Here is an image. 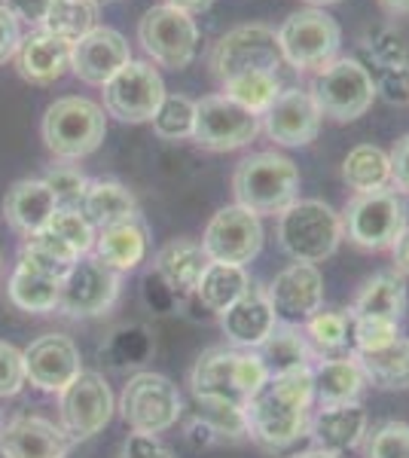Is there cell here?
<instances>
[{
	"label": "cell",
	"instance_id": "1",
	"mask_svg": "<svg viewBox=\"0 0 409 458\" xmlns=\"http://www.w3.org/2000/svg\"><path fill=\"white\" fill-rule=\"evenodd\" d=\"M311 403V367L272 373L244 406V428L251 437L269 449H285L309 431Z\"/></svg>",
	"mask_w": 409,
	"mask_h": 458
},
{
	"label": "cell",
	"instance_id": "2",
	"mask_svg": "<svg viewBox=\"0 0 409 458\" xmlns=\"http://www.w3.org/2000/svg\"><path fill=\"white\" fill-rule=\"evenodd\" d=\"M269 379L263 358L254 352L208 349L190 373V386L199 403L208 410L244 412L251 397Z\"/></svg>",
	"mask_w": 409,
	"mask_h": 458
},
{
	"label": "cell",
	"instance_id": "3",
	"mask_svg": "<svg viewBox=\"0 0 409 458\" xmlns=\"http://www.w3.org/2000/svg\"><path fill=\"white\" fill-rule=\"evenodd\" d=\"M300 168L285 153L263 150L244 157L233 172V196L235 205L263 214H281L287 205L300 199Z\"/></svg>",
	"mask_w": 409,
	"mask_h": 458
},
{
	"label": "cell",
	"instance_id": "4",
	"mask_svg": "<svg viewBox=\"0 0 409 458\" xmlns=\"http://www.w3.org/2000/svg\"><path fill=\"white\" fill-rule=\"evenodd\" d=\"M342 239V217L324 199H296L278 214V245L294 263H324Z\"/></svg>",
	"mask_w": 409,
	"mask_h": 458
},
{
	"label": "cell",
	"instance_id": "5",
	"mask_svg": "<svg viewBox=\"0 0 409 458\" xmlns=\"http://www.w3.org/2000/svg\"><path fill=\"white\" fill-rule=\"evenodd\" d=\"M342 217V235L361 250H391L409 226V208L397 190L354 193Z\"/></svg>",
	"mask_w": 409,
	"mask_h": 458
},
{
	"label": "cell",
	"instance_id": "6",
	"mask_svg": "<svg viewBox=\"0 0 409 458\" xmlns=\"http://www.w3.org/2000/svg\"><path fill=\"white\" fill-rule=\"evenodd\" d=\"M40 131L58 159H83L101 147L104 135H107V116L95 101L68 95L47 107Z\"/></svg>",
	"mask_w": 409,
	"mask_h": 458
},
{
	"label": "cell",
	"instance_id": "7",
	"mask_svg": "<svg viewBox=\"0 0 409 458\" xmlns=\"http://www.w3.org/2000/svg\"><path fill=\"white\" fill-rule=\"evenodd\" d=\"M281 47V58L285 64L296 71H321L330 62L339 58L342 47V28L339 21L327 10L318 6H306L296 10L281 21V28L275 31Z\"/></svg>",
	"mask_w": 409,
	"mask_h": 458
},
{
	"label": "cell",
	"instance_id": "8",
	"mask_svg": "<svg viewBox=\"0 0 409 458\" xmlns=\"http://www.w3.org/2000/svg\"><path fill=\"white\" fill-rule=\"evenodd\" d=\"M311 98H315L321 116L333 123H354L373 107L376 83L373 73L358 58H337L321 68L311 80Z\"/></svg>",
	"mask_w": 409,
	"mask_h": 458
},
{
	"label": "cell",
	"instance_id": "9",
	"mask_svg": "<svg viewBox=\"0 0 409 458\" xmlns=\"http://www.w3.org/2000/svg\"><path fill=\"white\" fill-rule=\"evenodd\" d=\"M211 73L226 83L229 77H239V73L248 71H272L281 73L285 68V58H281V47L278 37L269 25H260V21H251V25H235L229 28L226 34L214 43L211 49Z\"/></svg>",
	"mask_w": 409,
	"mask_h": 458
},
{
	"label": "cell",
	"instance_id": "10",
	"mask_svg": "<svg viewBox=\"0 0 409 458\" xmlns=\"http://www.w3.org/2000/svg\"><path fill=\"white\" fill-rule=\"evenodd\" d=\"M138 40L144 53L156 64L171 71H183L192 64L199 53V25L190 13L177 6L159 4L141 16L138 21Z\"/></svg>",
	"mask_w": 409,
	"mask_h": 458
},
{
	"label": "cell",
	"instance_id": "11",
	"mask_svg": "<svg viewBox=\"0 0 409 458\" xmlns=\"http://www.w3.org/2000/svg\"><path fill=\"white\" fill-rule=\"evenodd\" d=\"M120 412L125 425L135 434H150V437H156V434L168 431L181 419L183 412L181 391L162 373H138L123 388Z\"/></svg>",
	"mask_w": 409,
	"mask_h": 458
},
{
	"label": "cell",
	"instance_id": "12",
	"mask_svg": "<svg viewBox=\"0 0 409 458\" xmlns=\"http://www.w3.org/2000/svg\"><path fill=\"white\" fill-rule=\"evenodd\" d=\"M260 135V116L235 105L223 92L205 95L196 101V125H192V138L202 150L211 153H229L242 150Z\"/></svg>",
	"mask_w": 409,
	"mask_h": 458
},
{
	"label": "cell",
	"instance_id": "13",
	"mask_svg": "<svg viewBox=\"0 0 409 458\" xmlns=\"http://www.w3.org/2000/svg\"><path fill=\"white\" fill-rule=\"evenodd\" d=\"M263 220L242 205H226L208 220L202 235V250L211 263L248 266L263 250Z\"/></svg>",
	"mask_w": 409,
	"mask_h": 458
},
{
	"label": "cell",
	"instance_id": "14",
	"mask_svg": "<svg viewBox=\"0 0 409 458\" xmlns=\"http://www.w3.org/2000/svg\"><path fill=\"white\" fill-rule=\"evenodd\" d=\"M104 114L116 116L120 123H150L166 98V83L150 62L132 58L110 83H104Z\"/></svg>",
	"mask_w": 409,
	"mask_h": 458
},
{
	"label": "cell",
	"instance_id": "15",
	"mask_svg": "<svg viewBox=\"0 0 409 458\" xmlns=\"http://www.w3.org/2000/svg\"><path fill=\"white\" fill-rule=\"evenodd\" d=\"M272 312L285 327H302L324 306V276L311 263H290L266 287Z\"/></svg>",
	"mask_w": 409,
	"mask_h": 458
},
{
	"label": "cell",
	"instance_id": "16",
	"mask_svg": "<svg viewBox=\"0 0 409 458\" xmlns=\"http://www.w3.org/2000/svg\"><path fill=\"white\" fill-rule=\"evenodd\" d=\"M116 297H120V272L107 269L95 257H80L62 282L58 309L71 318H95L107 312Z\"/></svg>",
	"mask_w": 409,
	"mask_h": 458
},
{
	"label": "cell",
	"instance_id": "17",
	"mask_svg": "<svg viewBox=\"0 0 409 458\" xmlns=\"http://www.w3.org/2000/svg\"><path fill=\"white\" fill-rule=\"evenodd\" d=\"M62 428L71 440L98 434L114 416V391L101 373L83 370L62 391Z\"/></svg>",
	"mask_w": 409,
	"mask_h": 458
},
{
	"label": "cell",
	"instance_id": "18",
	"mask_svg": "<svg viewBox=\"0 0 409 458\" xmlns=\"http://www.w3.org/2000/svg\"><path fill=\"white\" fill-rule=\"evenodd\" d=\"M321 110L309 89L285 86L281 95L272 101V107L260 116V129L272 138L278 147H309L321 131Z\"/></svg>",
	"mask_w": 409,
	"mask_h": 458
},
{
	"label": "cell",
	"instance_id": "19",
	"mask_svg": "<svg viewBox=\"0 0 409 458\" xmlns=\"http://www.w3.org/2000/svg\"><path fill=\"white\" fill-rule=\"evenodd\" d=\"M71 269L47 260L37 250L21 245L19 263L10 278V300L21 312H52L58 309V297H62V282Z\"/></svg>",
	"mask_w": 409,
	"mask_h": 458
},
{
	"label": "cell",
	"instance_id": "20",
	"mask_svg": "<svg viewBox=\"0 0 409 458\" xmlns=\"http://www.w3.org/2000/svg\"><path fill=\"white\" fill-rule=\"evenodd\" d=\"M21 367H25V379L40 391H58L64 388L83 373V358L71 336L49 334L40 336L21 352Z\"/></svg>",
	"mask_w": 409,
	"mask_h": 458
},
{
	"label": "cell",
	"instance_id": "21",
	"mask_svg": "<svg viewBox=\"0 0 409 458\" xmlns=\"http://www.w3.org/2000/svg\"><path fill=\"white\" fill-rule=\"evenodd\" d=\"M71 437L64 428L31 412H10L0 419V453L4 458H68Z\"/></svg>",
	"mask_w": 409,
	"mask_h": 458
},
{
	"label": "cell",
	"instance_id": "22",
	"mask_svg": "<svg viewBox=\"0 0 409 458\" xmlns=\"http://www.w3.org/2000/svg\"><path fill=\"white\" fill-rule=\"evenodd\" d=\"M132 62L129 40L114 28H92L71 49V71L89 86H104Z\"/></svg>",
	"mask_w": 409,
	"mask_h": 458
},
{
	"label": "cell",
	"instance_id": "23",
	"mask_svg": "<svg viewBox=\"0 0 409 458\" xmlns=\"http://www.w3.org/2000/svg\"><path fill=\"white\" fill-rule=\"evenodd\" d=\"M220 327L233 345H239L244 352H257L260 345L275 334L278 318L272 312V302L266 297V291L251 284L248 293L235 300L233 306L220 315Z\"/></svg>",
	"mask_w": 409,
	"mask_h": 458
},
{
	"label": "cell",
	"instance_id": "24",
	"mask_svg": "<svg viewBox=\"0 0 409 458\" xmlns=\"http://www.w3.org/2000/svg\"><path fill=\"white\" fill-rule=\"evenodd\" d=\"M71 49H73V43L37 28V31H31L28 37H21L13 62H16V71L21 80H28V83H34V86H49L68 73Z\"/></svg>",
	"mask_w": 409,
	"mask_h": 458
},
{
	"label": "cell",
	"instance_id": "25",
	"mask_svg": "<svg viewBox=\"0 0 409 458\" xmlns=\"http://www.w3.org/2000/svg\"><path fill=\"white\" fill-rule=\"evenodd\" d=\"M92 250L95 260H101L107 269L132 272L144 263L147 250H150V235H147V226L141 224V217H132L123 220V224L98 229Z\"/></svg>",
	"mask_w": 409,
	"mask_h": 458
},
{
	"label": "cell",
	"instance_id": "26",
	"mask_svg": "<svg viewBox=\"0 0 409 458\" xmlns=\"http://www.w3.org/2000/svg\"><path fill=\"white\" fill-rule=\"evenodd\" d=\"M363 431H367V412L361 410V403L318 406V412L309 419V434L315 440V449H327L337 455L358 446Z\"/></svg>",
	"mask_w": 409,
	"mask_h": 458
},
{
	"label": "cell",
	"instance_id": "27",
	"mask_svg": "<svg viewBox=\"0 0 409 458\" xmlns=\"http://www.w3.org/2000/svg\"><path fill=\"white\" fill-rule=\"evenodd\" d=\"M311 388H315V403L318 406H345L358 403V397L367 388V379L361 373L358 358H324L318 364H311Z\"/></svg>",
	"mask_w": 409,
	"mask_h": 458
},
{
	"label": "cell",
	"instance_id": "28",
	"mask_svg": "<svg viewBox=\"0 0 409 458\" xmlns=\"http://www.w3.org/2000/svg\"><path fill=\"white\" fill-rule=\"evenodd\" d=\"M55 211H58V205L43 181L25 177V181H16L6 190L4 214H6V220H10V226L25 235V239L40 233V229H47Z\"/></svg>",
	"mask_w": 409,
	"mask_h": 458
},
{
	"label": "cell",
	"instance_id": "29",
	"mask_svg": "<svg viewBox=\"0 0 409 458\" xmlns=\"http://www.w3.org/2000/svg\"><path fill=\"white\" fill-rule=\"evenodd\" d=\"M211 263L199 242L192 239H171L166 248L156 254V276L166 282L177 297L196 293V284L202 278L205 266Z\"/></svg>",
	"mask_w": 409,
	"mask_h": 458
},
{
	"label": "cell",
	"instance_id": "30",
	"mask_svg": "<svg viewBox=\"0 0 409 458\" xmlns=\"http://www.w3.org/2000/svg\"><path fill=\"white\" fill-rule=\"evenodd\" d=\"M406 302H409V293H406V278L397 276V272H379V276L367 278L354 300L352 312L354 318H385V321H404V312H406Z\"/></svg>",
	"mask_w": 409,
	"mask_h": 458
},
{
	"label": "cell",
	"instance_id": "31",
	"mask_svg": "<svg viewBox=\"0 0 409 458\" xmlns=\"http://www.w3.org/2000/svg\"><path fill=\"white\" fill-rule=\"evenodd\" d=\"M80 214H83L95 233H98L104 226H114V224H123V220L138 217V202H135V196H132V190L123 187L120 181H89Z\"/></svg>",
	"mask_w": 409,
	"mask_h": 458
},
{
	"label": "cell",
	"instance_id": "32",
	"mask_svg": "<svg viewBox=\"0 0 409 458\" xmlns=\"http://www.w3.org/2000/svg\"><path fill=\"white\" fill-rule=\"evenodd\" d=\"M342 181L352 193H376L391 187V159L388 150L376 144H358L342 159Z\"/></svg>",
	"mask_w": 409,
	"mask_h": 458
},
{
	"label": "cell",
	"instance_id": "33",
	"mask_svg": "<svg viewBox=\"0 0 409 458\" xmlns=\"http://www.w3.org/2000/svg\"><path fill=\"white\" fill-rule=\"evenodd\" d=\"M251 287V278L244 272V266H229V263H208L202 278L196 284V297L208 309V312L223 315L235 300L244 297Z\"/></svg>",
	"mask_w": 409,
	"mask_h": 458
},
{
	"label": "cell",
	"instance_id": "34",
	"mask_svg": "<svg viewBox=\"0 0 409 458\" xmlns=\"http://www.w3.org/2000/svg\"><path fill=\"white\" fill-rule=\"evenodd\" d=\"M361 364V373L367 382L385 391H404L409 388V339L397 336L391 345L370 354H354Z\"/></svg>",
	"mask_w": 409,
	"mask_h": 458
},
{
	"label": "cell",
	"instance_id": "35",
	"mask_svg": "<svg viewBox=\"0 0 409 458\" xmlns=\"http://www.w3.org/2000/svg\"><path fill=\"white\" fill-rule=\"evenodd\" d=\"M223 86V95L233 98L235 105H242L244 110L251 114L263 116L266 110L272 107V101L281 95V73H272V71H248V73H239V77H229Z\"/></svg>",
	"mask_w": 409,
	"mask_h": 458
},
{
	"label": "cell",
	"instance_id": "36",
	"mask_svg": "<svg viewBox=\"0 0 409 458\" xmlns=\"http://www.w3.org/2000/svg\"><path fill=\"white\" fill-rule=\"evenodd\" d=\"M40 28L68 43H77L92 28H98V4L95 0H52Z\"/></svg>",
	"mask_w": 409,
	"mask_h": 458
},
{
	"label": "cell",
	"instance_id": "37",
	"mask_svg": "<svg viewBox=\"0 0 409 458\" xmlns=\"http://www.w3.org/2000/svg\"><path fill=\"white\" fill-rule=\"evenodd\" d=\"M260 358H263L266 370L272 373H287V370H300L309 364V339H302L296 334V327H275V334L260 345Z\"/></svg>",
	"mask_w": 409,
	"mask_h": 458
},
{
	"label": "cell",
	"instance_id": "38",
	"mask_svg": "<svg viewBox=\"0 0 409 458\" xmlns=\"http://www.w3.org/2000/svg\"><path fill=\"white\" fill-rule=\"evenodd\" d=\"M150 354H153V336L147 334V327H141V324L116 327L114 334L107 336V343L101 345V358L107 360L110 367H116V370L144 364Z\"/></svg>",
	"mask_w": 409,
	"mask_h": 458
},
{
	"label": "cell",
	"instance_id": "39",
	"mask_svg": "<svg viewBox=\"0 0 409 458\" xmlns=\"http://www.w3.org/2000/svg\"><path fill=\"white\" fill-rule=\"evenodd\" d=\"M150 123L162 141H187V138H192V125H196V101L187 98V95L166 92Z\"/></svg>",
	"mask_w": 409,
	"mask_h": 458
},
{
	"label": "cell",
	"instance_id": "40",
	"mask_svg": "<svg viewBox=\"0 0 409 458\" xmlns=\"http://www.w3.org/2000/svg\"><path fill=\"white\" fill-rule=\"evenodd\" d=\"M309 343L324 354H342L348 349V339H352V315L345 312H318L315 318H309L306 324Z\"/></svg>",
	"mask_w": 409,
	"mask_h": 458
},
{
	"label": "cell",
	"instance_id": "41",
	"mask_svg": "<svg viewBox=\"0 0 409 458\" xmlns=\"http://www.w3.org/2000/svg\"><path fill=\"white\" fill-rule=\"evenodd\" d=\"M47 229L52 235H58V239H62L64 245L80 257H86L95 245V229L83 214H80V208H58L55 214H52Z\"/></svg>",
	"mask_w": 409,
	"mask_h": 458
},
{
	"label": "cell",
	"instance_id": "42",
	"mask_svg": "<svg viewBox=\"0 0 409 458\" xmlns=\"http://www.w3.org/2000/svg\"><path fill=\"white\" fill-rule=\"evenodd\" d=\"M43 183L49 187V193L55 199L58 208H80L86 190H89V177L73 165L49 168L47 177H43Z\"/></svg>",
	"mask_w": 409,
	"mask_h": 458
},
{
	"label": "cell",
	"instance_id": "43",
	"mask_svg": "<svg viewBox=\"0 0 409 458\" xmlns=\"http://www.w3.org/2000/svg\"><path fill=\"white\" fill-rule=\"evenodd\" d=\"M400 336L397 321H385V318H354L352 315V343L354 354H370L385 345H391Z\"/></svg>",
	"mask_w": 409,
	"mask_h": 458
},
{
	"label": "cell",
	"instance_id": "44",
	"mask_svg": "<svg viewBox=\"0 0 409 458\" xmlns=\"http://www.w3.org/2000/svg\"><path fill=\"white\" fill-rule=\"evenodd\" d=\"M367 47V55L373 58L376 68H391V64H404L409 62V47L406 37L394 28H373L363 40Z\"/></svg>",
	"mask_w": 409,
	"mask_h": 458
},
{
	"label": "cell",
	"instance_id": "45",
	"mask_svg": "<svg viewBox=\"0 0 409 458\" xmlns=\"http://www.w3.org/2000/svg\"><path fill=\"white\" fill-rule=\"evenodd\" d=\"M367 458H409V425L385 422L376 434H370Z\"/></svg>",
	"mask_w": 409,
	"mask_h": 458
},
{
	"label": "cell",
	"instance_id": "46",
	"mask_svg": "<svg viewBox=\"0 0 409 458\" xmlns=\"http://www.w3.org/2000/svg\"><path fill=\"white\" fill-rule=\"evenodd\" d=\"M373 83H376V98H385L388 105H409V62L379 68Z\"/></svg>",
	"mask_w": 409,
	"mask_h": 458
},
{
	"label": "cell",
	"instance_id": "47",
	"mask_svg": "<svg viewBox=\"0 0 409 458\" xmlns=\"http://www.w3.org/2000/svg\"><path fill=\"white\" fill-rule=\"evenodd\" d=\"M25 386V367H21V352L10 343H0V397L19 394Z\"/></svg>",
	"mask_w": 409,
	"mask_h": 458
},
{
	"label": "cell",
	"instance_id": "48",
	"mask_svg": "<svg viewBox=\"0 0 409 458\" xmlns=\"http://www.w3.org/2000/svg\"><path fill=\"white\" fill-rule=\"evenodd\" d=\"M21 43V28L16 16L0 4V64H6L10 58H16V49Z\"/></svg>",
	"mask_w": 409,
	"mask_h": 458
},
{
	"label": "cell",
	"instance_id": "49",
	"mask_svg": "<svg viewBox=\"0 0 409 458\" xmlns=\"http://www.w3.org/2000/svg\"><path fill=\"white\" fill-rule=\"evenodd\" d=\"M123 458H175V453L168 446H162L156 437H150V434H132L125 440Z\"/></svg>",
	"mask_w": 409,
	"mask_h": 458
},
{
	"label": "cell",
	"instance_id": "50",
	"mask_svg": "<svg viewBox=\"0 0 409 458\" xmlns=\"http://www.w3.org/2000/svg\"><path fill=\"white\" fill-rule=\"evenodd\" d=\"M49 4L52 0H4V6L16 16L19 25L25 21V25H37V28H40L43 19H47Z\"/></svg>",
	"mask_w": 409,
	"mask_h": 458
},
{
	"label": "cell",
	"instance_id": "51",
	"mask_svg": "<svg viewBox=\"0 0 409 458\" xmlns=\"http://www.w3.org/2000/svg\"><path fill=\"white\" fill-rule=\"evenodd\" d=\"M388 159H391V183L400 193H409V135H404L391 147Z\"/></svg>",
	"mask_w": 409,
	"mask_h": 458
},
{
	"label": "cell",
	"instance_id": "52",
	"mask_svg": "<svg viewBox=\"0 0 409 458\" xmlns=\"http://www.w3.org/2000/svg\"><path fill=\"white\" fill-rule=\"evenodd\" d=\"M144 300H147V306H153V312H171L177 302V293L153 272L144 282Z\"/></svg>",
	"mask_w": 409,
	"mask_h": 458
},
{
	"label": "cell",
	"instance_id": "53",
	"mask_svg": "<svg viewBox=\"0 0 409 458\" xmlns=\"http://www.w3.org/2000/svg\"><path fill=\"white\" fill-rule=\"evenodd\" d=\"M391 257H394V272L409 278V226L400 233V239L391 245Z\"/></svg>",
	"mask_w": 409,
	"mask_h": 458
},
{
	"label": "cell",
	"instance_id": "54",
	"mask_svg": "<svg viewBox=\"0 0 409 458\" xmlns=\"http://www.w3.org/2000/svg\"><path fill=\"white\" fill-rule=\"evenodd\" d=\"M166 4L177 6V10H183V13H190V16H196V13H205L214 0H166Z\"/></svg>",
	"mask_w": 409,
	"mask_h": 458
},
{
	"label": "cell",
	"instance_id": "55",
	"mask_svg": "<svg viewBox=\"0 0 409 458\" xmlns=\"http://www.w3.org/2000/svg\"><path fill=\"white\" fill-rule=\"evenodd\" d=\"M388 16H409V0H379Z\"/></svg>",
	"mask_w": 409,
	"mask_h": 458
},
{
	"label": "cell",
	"instance_id": "56",
	"mask_svg": "<svg viewBox=\"0 0 409 458\" xmlns=\"http://www.w3.org/2000/svg\"><path fill=\"white\" fill-rule=\"evenodd\" d=\"M300 458H339L337 453H327V449H309V453H302Z\"/></svg>",
	"mask_w": 409,
	"mask_h": 458
},
{
	"label": "cell",
	"instance_id": "57",
	"mask_svg": "<svg viewBox=\"0 0 409 458\" xmlns=\"http://www.w3.org/2000/svg\"><path fill=\"white\" fill-rule=\"evenodd\" d=\"M309 6H318V10H327V6H333V4H342V0H306Z\"/></svg>",
	"mask_w": 409,
	"mask_h": 458
},
{
	"label": "cell",
	"instance_id": "58",
	"mask_svg": "<svg viewBox=\"0 0 409 458\" xmlns=\"http://www.w3.org/2000/svg\"><path fill=\"white\" fill-rule=\"evenodd\" d=\"M95 4H98V6H101V4H114V0H95Z\"/></svg>",
	"mask_w": 409,
	"mask_h": 458
},
{
	"label": "cell",
	"instance_id": "59",
	"mask_svg": "<svg viewBox=\"0 0 409 458\" xmlns=\"http://www.w3.org/2000/svg\"><path fill=\"white\" fill-rule=\"evenodd\" d=\"M0 263H4V250H0Z\"/></svg>",
	"mask_w": 409,
	"mask_h": 458
}]
</instances>
